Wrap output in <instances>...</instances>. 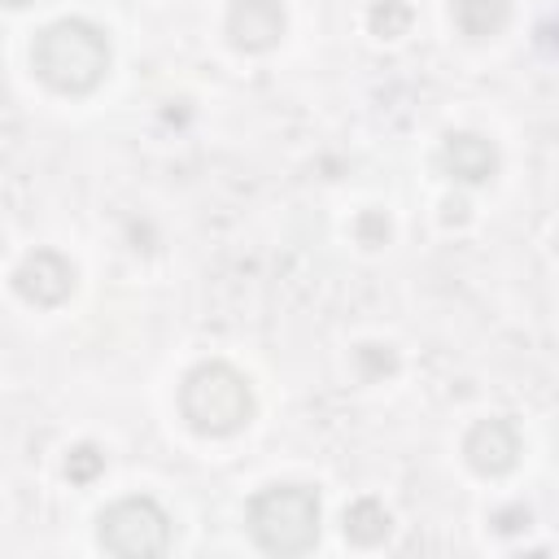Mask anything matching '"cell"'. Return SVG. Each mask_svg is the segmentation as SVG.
<instances>
[{"mask_svg":"<svg viewBox=\"0 0 559 559\" xmlns=\"http://www.w3.org/2000/svg\"><path fill=\"white\" fill-rule=\"evenodd\" d=\"M31 66L52 92L83 96V92L100 87V79L109 70V39L92 22L66 17V22H52L35 35Z\"/></svg>","mask_w":559,"mask_h":559,"instance_id":"6da1fadb","label":"cell"},{"mask_svg":"<svg viewBox=\"0 0 559 559\" xmlns=\"http://www.w3.org/2000/svg\"><path fill=\"white\" fill-rule=\"evenodd\" d=\"M179 411L201 437H231L253 419V389L227 362H201L179 389Z\"/></svg>","mask_w":559,"mask_h":559,"instance_id":"7a4b0ae2","label":"cell"},{"mask_svg":"<svg viewBox=\"0 0 559 559\" xmlns=\"http://www.w3.org/2000/svg\"><path fill=\"white\" fill-rule=\"evenodd\" d=\"M249 533L266 555H306L319 542V493L271 485L249 502Z\"/></svg>","mask_w":559,"mask_h":559,"instance_id":"3957f363","label":"cell"},{"mask_svg":"<svg viewBox=\"0 0 559 559\" xmlns=\"http://www.w3.org/2000/svg\"><path fill=\"white\" fill-rule=\"evenodd\" d=\"M100 546L109 555L148 559L170 546V520L153 498H122L100 511Z\"/></svg>","mask_w":559,"mask_h":559,"instance_id":"277c9868","label":"cell"},{"mask_svg":"<svg viewBox=\"0 0 559 559\" xmlns=\"http://www.w3.org/2000/svg\"><path fill=\"white\" fill-rule=\"evenodd\" d=\"M13 284L26 301L35 306H61L74 293V266L57 253V249H35L22 258V266L13 271Z\"/></svg>","mask_w":559,"mask_h":559,"instance_id":"5b68a950","label":"cell"},{"mask_svg":"<svg viewBox=\"0 0 559 559\" xmlns=\"http://www.w3.org/2000/svg\"><path fill=\"white\" fill-rule=\"evenodd\" d=\"M463 454L480 476H507L520 463V432L511 419H480L467 432Z\"/></svg>","mask_w":559,"mask_h":559,"instance_id":"8992f818","label":"cell"},{"mask_svg":"<svg viewBox=\"0 0 559 559\" xmlns=\"http://www.w3.org/2000/svg\"><path fill=\"white\" fill-rule=\"evenodd\" d=\"M227 35L245 52H266L284 35V4L280 0H231Z\"/></svg>","mask_w":559,"mask_h":559,"instance_id":"52a82bcc","label":"cell"},{"mask_svg":"<svg viewBox=\"0 0 559 559\" xmlns=\"http://www.w3.org/2000/svg\"><path fill=\"white\" fill-rule=\"evenodd\" d=\"M441 162L459 183H485L498 170V148L476 131H454V135H445Z\"/></svg>","mask_w":559,"mask_h":559,"instance_id":"ba28073f","label":"cell"},{"mask_svg":"<svg viewBox=\"0 0 559 559\" xmlns=\"http://www.w3.org/2000/svg\"><path fill=\"white\" fill-rule=\"evenodd\" d=\"M511 4L507 0H454V26L467 39H489L507 26Z\"/></svg>","mask_w":559,"mask_h":559,"instance_id":"9c48e42d","label":"cell"},{"mask_svg":"<svg viewBox=\"0 0 559 559\" xmlns=\"http://www.w3.org/2000/svg\"><path fill=\"white\" fill-rule=\"evenodd\" d=\"M393 520L376 498H358L354 507H345V537L358 546H380L389 537Z\"/></svg>","mask_w":559,"mask_h":559,"instance_id":"30bf717a","label":"cell"},{"mask_svg":"<svg viewBox=\"0 0 559 559\" xmlns=\"http://www.w3.org/2000/svg\"><path fill=\"white\" fill-rule=\"evenodd\" d=\"M100 472H105V454H100L96 445H74V450H70L66 476H70L74 485H87V480H96Z\"/></svg>","mask_w":559,"mask_h":559,"instance_id":"8fae6325","label":"cell"},{"mask_svg":"<svg viewBox=\"0 0 559 559\" xmlns=\"http://www.w3.org/2000/svg\"><path fill=\"white\" fill-rule=\"evenodd\" d=\"M406 26H411V9H406V4L384 0V4H376V9H371V31H376L380 39H397Z\"/></svg>","mask_w":559,"mask_h":559,"instance_id":"7c38bea8","label":"cell"},{"mask_svg":"<svg viewBox=\"0 0 559 559\" xmlns=\"http://www.w3.org/2000/svg\"><path fill=\"white\" fill-rule=\"evenodd\" d=\"M358 231H362V245H384V236H389V223L380 218V214H362V223H358Z\"/></svg>","mask_w":559,"mask_h":559,"instance_id":"4fadbf2b","label":"cell"},{"mask_svg":"<svg viewBox=\"0 0 559 559\" xmlns=\"http://www.w3.org/2000/svg\"><path fill=\"white\" fill-rule=\"evenodd\" d=\"M9 4H13V9H22V4H31V0H9Z\"/></svg>","mask_w":559,"mask_h":559,"instance_id":"5bb4252c","label":"cell"}]
</instances>
